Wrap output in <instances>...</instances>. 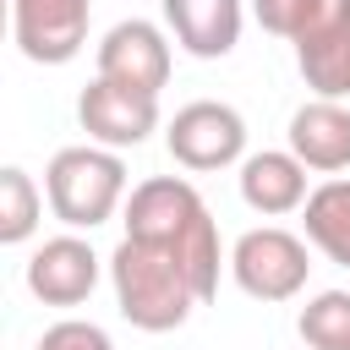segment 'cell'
I'll use <instances>...</instances> for the list:
<instances>
[{
    "label": "cell",
    "mask_w": 350,
    "mask_h": 350,
    "mask_svg": "<svg viewBox=\"0 0 350 350\" xmlns=\"http://www.w3.org/2000/svg\"><path fill=\"white\" fill-rule=\"evenodd\" d=\"M93 0H11V33L16 49L33 66H66L88 44Z\"/></svg>",
    "instance_id": "obj_7"
},
{
    "label": "cell",
    "mask_w": 350,
    "mask_h": 350,
    "mask_svg": "<svg viewBox=\"0 0 350 350\" xmlns=\"http://www.w3.org/2000/svg\"><path fill=\"white\" fill-rule=\"evenodd\" d=\"M164 22H170V33L186 55L219 60L241 44L246 5L241 0H164Z\"/></svg>",
    "instance_id": "obj_13"
},
{
    "label": "cell",
    "mask_w": 350,
    "mask_h": 350,
    "mask_svg": "<svg viewBox=\"0 0 350 350\" xmlns=\"http://www.w3.org/2000/svg\"><path fill=\"white\" fill-rule=\"evenodd\" d=\"M164 148L180 170H197V175L230 170V164L246 159V120H241V109H230L219 98H197V104L175 109Z\"/></svg>",
    "instance_id": "obj_5"
},
{
    "label": "cell",
    "mask_w": 350,
    "mask_h": 350,
    "mask_svg": "<svg viewBox=\"0 0 350 350\" xmlns=\"http://www.w3.org/2000/svg\"><path fill=\"white\" fill-rule=\"evenodd\" d=\"M126 241L170 252L191 273L197 301L219 295V262H224L219 224H213L208 202L197 197V186L186 175H153V180L131 186V197H126Z\"/></svg>",
    "instance_id": "obj_1"
},
{
    "label": "cell",
    "mask_w": 350,
    "mask_h": 350,
    "mask_svg": "<svg viewBox=\"0 0 350 350\" xmlns=\"http://www.w3.org/2000/svg\"><path fill=\"white\" fill-rule=\"evenodd\" d=\"M230 273L252 301H290L306 290L312 257H306L301 235H290L279 224H257L230 246Z\"/></svg>",
    "instance_id": "obj_4"
},
{
    "label": "cell",
    "mask_w": 350,
    "mask_h": 350,
    "mask_svg": "<svg viewBox=\"0 0 350 350\" xmlns=\"http://www.w3.org/2000/svg\"><path fill=\"white\" fill-rule=\"evenodd\" d=\"M98 77L159 98V88L170 82V38H164V27L159 22H142V16L115 22L98 38Z\"/></svg>",
    "instance_id": "obj_8"
},
{
    "label": "cell",
    "mask_w": 350,
    "mask_h": 350,
    "mask_svg": "<svg viewBox=\"0 0 350 350\" xmlns=\"http://www.w3.org/2000/svg\"><path fill=\"white\" fill-rule=\"evenodd\" d=\"M44 197L66 230H93L115 219V208H126V164L115 148H98V142L60 148L44 170Z\"/></svg>",
    "instance_id": "obj_3"
},
{
    "label": "cell",
    "mask_w": 350,
    "mask_h": 350,
    "mask_svg": "<svg viewBox=\"0 0 350 350\" xmlns=\"http://www.w3.org/2000/svg\"><path fill=\"white\" fill-rule=\"evenodd\" d=\"M44 219V191L33 186V175L22 164L0 170V246H22Z\"/></svg>",
    "instance_id": "obj_15"
},
{
    "label": "cell",
    "mask_w": 350,
    "mask_h": 350,
    "mask_svg": "<svg viewBox=\"0 0 350 350\" xmlns=\"http://www.w3.org/2000/svg\"><path fill=\"white\" fill-rule=\"evenodd\" d=\"M334 0H252V16L262 22V33H273V38H301L323 11H328Z\"/></svg>",
    "instance_id": "obj_17"
},
{
    "label": "cell",
    "mask_w": 350,
    "mask_h": 350,
    "mask_svg": "<svg viewBox=\"0 0 350 350\" xmlns=\"http://www.w3.org/2000/svg\"><path fill=\"white\" fill-rule=\"evenodd\" d=\"M109 284H115V306L131 328L142 334H170L191 317L197 301V284L191 273L159 252V246H142V241H120L115 257H109Z\"/></svg>",
    "instance_id": "obj_2"
},
{
    "label": "cell",
    "mask_w": 350,
    "mask_h": 350,
    "mask_svg": "<svg viewBox=\"0 0 350 350\" xmlns=\"http://www.w3.org/2000/svg\"><path fill=\"white\" fill-rule=\"evenodd\" d=\"M306 164L290 153V148H262V153H246L241 159V202L262 219H279V213H295L306 208Z\"/></svg>",
    "instance_id": "obj_11"
},
{
    "label": "cell",
    "mask_w": 350,
    "mask_h": 350,
    "mask_svg": "<svg viewBox=\"0 0 350 350\" xmlns=\"http://www.w3.org/2000/svg\"><path fill=\"white\" fill-rule=\"evenodd\" d=\"M295 66L317 98H350V0H334L295 38Z\"/></svg>",
    "instance_id": "obj_10"
},
{
    "label": "cell",
    "mask_w": 350,
    "mask_h": 350,
    "mask_svg": "<svg viewBox=\"0 0 350 350\" xmlns=\"http://www.w3.org/2000/svg\"><path fill=\"white\" fill-rule=\"evenodd\" d=\"M38 350H115V339L98 328V323H82V317H60L38 334Z\"/></svg>",
    "instance_id": "obj_18"
},
{
    "label": "cell",
    "mask_w": 350,
    "mask_h": 350,
    "mask_svg": "<svg viewBox=\"0 0 350 350\" xmlns=\"http://www.w3.org/2000/svg\"><path fill=\"white\" fill-rule=\"evenodd\" d=\"M77 120L88 131V142L98 148H137L159 131V98L153 93H137V88H120L109 77H93L77 98Z\"/></svg>",
    "instance_id": "obj_6"
},
{
    "label": "cell",
    "mask_w": 350,
    "mask_h": 350,
    "mask_svg": "<svg viewBox=\"0 0 350 350\" xmlns=\"http://www.w3.org/2000/svg\"><path fill=\"white\" fill-rule=\"evenodd\" d=\"M306 350H350V290H317L295 317Z\"/></svg>",
    "instance_id": "obj_16"
},
{
    "label": "cell",
    "mask_w": 350,
    "mask_h": 350,
    "mask_svg": "<svg viewBox=\"0 0 350 350\" xmlns=\"http://www.w3.org/2000/svg\"><path fill=\"white\" fill-rule=\"evenodd\" d=\"M290 153L317 170V175H339L350 170V109L339 98H312L290 115Z\"/></svg>",
    "instance_id": "obj_12"
},
{
    "label": "cell",
    "mask_w": 350,
    "mask_h": 350,
    "mask_svg": "<svg viewBox=\"0 0 350 350\" xmlns=\"http://www.w3.org/2000/svg\"><path fill=\"white\" fill-rule=\"evenodd\" d=\"M301 224H306V241H312L328 262L350 268V180H345V175L312 186V197H306V208H301Z\"/></svg>",
    "instance_id": "obj_14"
},
{
    "label": "cell",
    "mask_w": 350,
    "mask_h": 350,
    "mask_svg": "<svg viewBox=\"0 0 350 350\" xmlns=\"http://www.w3.org/2000/svg\"><path fill=\"white\" fill-rule=\"evenodd\" d=\"M98 284V252L71 230V235H49L33 257H27V290L44 306H82Z\"/></svg>",
    "instance_id": "obj_9"
}]
</instances>
